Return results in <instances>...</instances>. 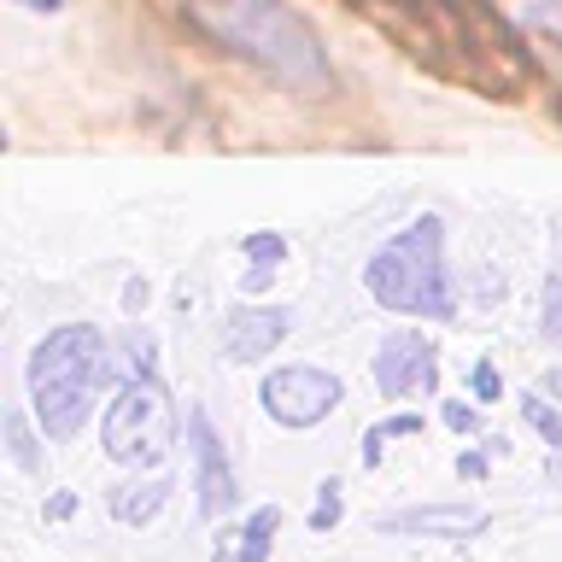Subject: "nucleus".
Listing matches in <instances>:
<instances>
[{"label":"nucleus","instance_id":"obj_20","mask_svg":"<svg viewBox=\"0 0 562 562\" xmlns=\"http://www.w3.org/2000/svg\"><path fill=\"white\" fill-rule=\"evenodd\" d=\"M504 393V381H498V363H492V358H481V363H474V398H498Z\"/></svg>","mask_w":562,"mask_h":562},{"label":"nucleus","instance_id":"obj_1","mask_svg":"<svg viewBox=\"0 0 562 562\" xmlns=\"http://www.w3.org/2000/svg\"><path fill=\"white\" fill-rule=\"evenodd\" d=\"M112 381H123L117 351L105 346L100 328H88V323H65V328H53L47 340H35L30 369H24L30 411H35L47 439L77 434L88 422V411H94V398Z\"/></svg>","mask_w":562,"mask_h":562},{"label":"nucleus","instance_id":"obj_22","mask_svg":"<svg viewBox=\"0 0 562 562\" xmlns=\"http://www.w3.org/2000/svg\"><path fill=\"white\" fill-rule=\"evenodd\" d=\"M457 474H463V481H486V451H463L457 457Z\"/></svg>","mask_w":562,"mask_h":562},{"label":"nucleus","instance_id":"obj_3","mask_svg":"<svg viewBox=\"0 0 562 562\" xmlns=\"http://www.w3.org/2000/svg\"><path fill=\"white\" fill-rule=\"evenodd\" d=\"M363 288L393 316H428V323L457 316V293L446 276V217L428 211V217H411L398 235H386L375 258L363 263Z\"/></svg>","mask_w":562,"mask_h":562},{"label":"nucleus","instance_id":"obj_16","mask_svg":"<svg viewBox=\"0 0 562 562\" xmlns=\"http://www.w3.org/2000/svg\"><path fill=\"white\" fill-rule=\"evenodd\" d=\"M539 334L544 340H562V276H544V299H539Z\"/></svg>","mask_w":562,"mask_h":562},{"label":"nucleus","instance_id":"obj_6","mask_svg":"<svg viewBox=\"0 0 562 562\" xmlns=\"http://www.w3.org/2000/svg\"><path fill=\"white\" fill-rule=\"evenodd\" d=\"M439 386V346L422 328H393L375 346V393L386 398H416Z\"/></svg>","mask_w":562,"mask_h":562},{"label":"nucleus","instance_id":"obj_2","mask_svg":"<svg viewBox=\"0 0 562 562\" xmlns=\"http://www.w3.org/2000/svg\"><path fill=\"white\" fill-rule=\"evenodd\" d=\"M200 24L235 47L240 59L263 65L299 94H323L328 88V53L316 30L281 0H200Z\"/></svg>","mask_w":562,"mask_h":562},{"label":"nucleus","instance_id":"obj_13","mask_svg":"<svg viewBox=\"0 0 562 562\" xmlns=\"http://www.w3.org/2000/svg\"><path fill=\"white\" fill-rule=\"evenodd\" d=\"M411 434H422V416H411V411H398V416L375 422V428L363 434V463H369V469H381L386 446H393V439H411Z\"/></svg>","mask_w":562,"mask_h":562},{"label":"nucleus","instance_id":"obj_19","mask_svg":"<svg viewBox=\"0 0 562 562\" xmlns=\"http://www.w3.org/2000/svg\"><path fill=\"white\" fill-rule=\"evenodd\" d=\"M439 422H446L451 434H474V428H481V411L463 404V398H446V404H439Z\"/></svg>","mask_w":562,"mask_h":562},{"label":"nucleus","instance_id":"obj_7","mask_svg":"<svg viewBox=\"0 0 562 562\" xmlns=\"http://www.w3.org/2000/svg\"><path fill=\"white\" fill-rule=\"evenodd\" d=\"M188 446H193V498H200V516L217 521L240 504V481H235V469H228V457H223V439L211 434L205 404L188 411Z\"/></svg>","mask_w":562,"mask_h":562},{"label":"nucleus","instance_id":"obj_14","mask_svg":"<svg viewBox=\"0 0 562 562\" xmlns=\"http://www.w3.org/2000/svg\"><path fill=\"white\" fill-rule=\"evenodd\" d=\"M7 451H12V463L18 469H24V474H35V469H42V446H35V434H30V422L24 416H7Z\"/></svg>","mask_w":562,"mask_h":562},{"label":"nucleus","instance_id":"obj_9","mask_svg":"<svg viewBox=\"0 0 562 562\" xmlns=\"http://www.w3.org/2000/svg\"><path fill=\"white\" fill-rule=\"evenodd\" d=\"M288 328H293V316L281 305H235V311H228L223 351L235 363H258V358H270V351L288 340Z\"/></svg>","mask_w":562,"mask_h":562},{"label":"nucleus","instance_id":"obj_10","mask_svg":"<svg viewBox=\"0 0 562 562\" xmlns=\"http://www.w3.org/2000/svg\"><path fill=\"white\" fill-rule=\"evenodd\" d=\"M281 527V509L263 504L252 509L240 527H228V533H217V551H211V562H270V539Z\"/></svg>","mask_w":562,"mask_h":562},{"label":"nucleus","instance_id":"obj_23","mask_svg":"<svg viewBox=\"0 0 562 562\" xmlns=\"http://www.w3.org/2000/svg\"><path fill=\"white\" fill-rule=\"evenodd\" d=\"M18 7H30V12H59L65 0H18Z\"/></svg>","mask_w":562,"mask_h":562},{"label":"nucleus","instance_id":"obj_18","mask_svg":"<svg viewBox=\"0 0 562 562\" xmlns=\"http://www.w3.org/2000/svg\"><path fill=\"white\" fill-rule=\"evenodd\" d=\"M140 375H158L153 369V334H130V369H123V381H140Z\"/></svg>","mask_w":562,"mask_h":562},{"label":"nucleus","instance_id":"obj_11","mask_svg":"<svg viewBox=\"0 0 562 562\" xmlns=\"http://www.w3.org/2000/svg\"><path fill=\"white\" fill-rule=\"evenodd\" d=\"M165 504H170V474H147V481H123V486L105 492V509H112L123 527H147Z\"/></svg>","mask_w":562,"mask_h":562},{"label":"nucleus","instance_id":"obj_24","mask_svg":"<svg viewBox=\"0 0 562 562\" xmlns=\"http://www.w3.org/2000/svg\"><path fill=\"white\" fill-rule=\"evenodd\" d=\"M544 393H557V398H562V369H551V375H544Z\"/></svg>","mask_w":562,"mask_h":562},{"label":"nucleus","instance_id":"obj_4","mask_svg":"<svg viewBox=\"0 0 562 562\" xmlns=\"http://www.w3.org/2000/svg\"><path fill=\"white\" fill-rule=\"evenodd\" d=\"M100 446L112 463L123 469H158L176 446V404H170V386L158 375H140V381H123L112 411L100 422Z\"/></svg>","mask_w":562,"mask_h":562},{"label":"nucleus","instance_id":"obj_8","mask_svg":"<svg viewBox=\"0 0 562 562\" xmlns=\"http://www.w3.org/2000/svg\"><path fill=\"white\" fill-rule=\"evenodd\" d=\"M486 509L469 504H428V509H393V516H375L381 533H411V539H474L486 533Z\"/></svg>","mask_w":562,"mask_h":562},{"label":"nucleus","instance_id":"obj_21","mask_svg":"<svg viewBox=\"0 0 562 562\" xmlns=\"http://www.w3.org/2000/svg\"><path fill=\"white\" fill-rule=\"evenodd\" d=\"M77 516V492H53L47 498V521H70Z\"/></svg>","mask_w":562,"mask_h":562},{"label":"nucleus","instance_id":"obj_12","mask_svg":"<svg viewBox=\"0 0 562 562\" xmlns=\"http://www.w3.org/2000/svg\"><path fill=\"white\" fill-rule=\"evenodd\" d=\"M240 252H246L240 288H246V293H263V288H270V276L281 270V258H288V240L270 235V228H258V235H246V240H240Z\"/></svg>","mask_w":562,"mask_h":562},{"label":"nucleus","instance_id":"obj_5","mask_svg":"<svg viewBox=\"0 0 562 562\" xmlns=\"http://www.w3.org/2000/svg\"><path fill=\"white\" fill-rule=\"evenodd\" d=\"M340 375H328V369L316 363H281L270 369V375L258 381V404L270 411V422H281V428H316L334 404H340Z\"/></svg>","mask_w":562,"mask_h":562},{"label":"nucleus","instance_id":"obj_17","mask_svg":"<svg viewBox=\"0 0 562 562\" xmlns=\"http://www.w3.org/2000/svg\"><path fill=\"white\" fill-rule=\"evenodd\" d=\"M334 521H340V481H323V486H316V509H311V527H316V533H328Z\"/></svg>","mask_w":562,"mask_h":562},{"label":"nucleus","instance_id":"obj_15","mask_svg":"<svg viewBox=\"0 0 562 562\" xmlns=\"http://www.w3.org/2000/svg\"><path fill=\"white\" fill-rule=\"evenodd\" d=\"M521 416L539 428L544 446H557V451H562V416H557V411H551V404H544L539 393H521Z\"/></svg>","mask_w":562,"mask_h":562}]
</instances>
